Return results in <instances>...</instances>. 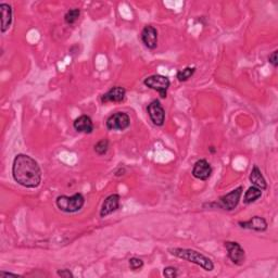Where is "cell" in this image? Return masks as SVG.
Wrapping results in <instances>:
<instances>
[{"label": "cell", "mask_w": 278, "mask_h": 278, "mask_svg": "<svg viewBox=\"0 0 278 278\" xmlns=\"http://www.w3.org/2000/svg\"><path fill=\"white\" fill-rule=\"evenodd\" d=\"M141 40L147 48L153 50L158 46V30L156 27L147 25L144 27L141 34Z\"/></svg>", "instance_id": "11"}, {"label": "cell", "mask_w": 278, "mask_h": 278, "mask_svg": "<svg viewBox=\"0 0 278 278\" xmlns=\"http://www.w3.org/2000/svg\"><path fill=\"white\" fill-rule=\"evenodd\" d=\"M163 275L167 278H176L179 276V271H177V268L174 266H167L164 268Z\"/></svg>", "instance_id": "22"}, {"label": "cell", "mask_w": 278, "mask_h": 278, "mask_svg": "<svg viewBox=\"0 0 278 278\" xmlns=\"http://www.w3.org/2000/svg\"><path fill=\"white\" fill-rule=\"evenodd\" d=\"M128 263H129V267H130V269H132V271H138V269L143 268V266H144V261L139 258H130Z\"/></svg>", "instance_id": "21"}, {"label": "cell", "mask_w": 278, "mask_h": 278, "mask_svg": "<svg viewBox=\"0 0 278 278\" xmlns=\"http://www.w3.org/2000/svg\"><path fill=\"white\" fill-rule=\"evenodd\" d=\"M262 197V190L256 186H251L245 192L244 196V203L246 204H251L256 202Z\"/></svg>", "instance_id": "17"}, {"label": "cell", "mask_w": 278, "mask_h": 278, "mask_svg": "<svg viewBox=\"0 0 278 278\" xmlns=\"http://www.w3.org/2000/svg\"><path fill=\"white\" fill-rule=\"evenodd\" d=\"M277 53H278V51L277 50H275V51H273L272 53H271V55H269L268 56V62L269 63H271L274 67H277L278 66V59H277Z\"/></svg>", "instance_id": "24"}, {"label": "cell", "mask_w": 278, "mask_h": 278, "mask_svg": "<svg viewBox=\"0 0 278 278\" xmlns=\"http://www.w3.org/2000/svg\"><path fill=\"white\" fill-rule=\"evenodd\" d=\"M227 250V257L236 265H241L245 263L246 252L240 244L236 241H225L224 244Z\"/></svg>", "instance_id": "8"}, {"label": "cell", "mask_w": 278, "mask_h": 278, "mask_svg": "<svg viewBox=\"0 0 278 278\" xmlns=\"http://www.w3.org/2000/svg\"><path fill=\"white\" fill-rule=\"evenodd\" d=\"M212 172H213V169H212L211 164L208 163L205 159H200L195 163L191 174L197 180L207 181L211 177Z\"/></svg>", "instance_id": "9"}, {"label": "cell", "mask_w": 278, "mask_h": 278, "mask_svg": "<svg viewBox=\"0 0 278 278\" xmlns=\"http://www.w3.org/2000/svg\"><path fill=\"white\" fill-rule=\"evenodd\" d=\"M195 73H196V67L187 66V67H185L184 70H181V71L177 72L176 79L179 80L180 82H187Z\"/></svg>", "instance_id": "18"}, {"label": "cell", "mask_w": 278, "mask_h": 278, "mask_svg": "<svg viewBox=\"0 0 278 278\" xmlns=\"http://www.w3.org/2000/svg\"><path fill=\"white\" fill-rule=\"evenodd\" d=\"M81 15V10L77 9V8H74V9L68 10L65 15H64V22L67 25H73L76 21L79 20Z\"/></svg>", "instance_id": "20"}, {"label": "cell", "mask_w": 278, "mask_h": 278, "mask_svg": "<svg viewBox=\"0 0 278 278\" xmlns=\"http://www.w3.org/2000/svg\"><path fill=\"white\" fill-rule=\"evenodd\" d=\"M126 96V89L122 86H114L108 90L106 94L101 96V102L102 103H109V102H122L124 101Z\"/></svg>", "instance_id": "13"}, {"label": "cell", "mask_w": 278, "mask_h": 278, "mask_svg": "<svg viewBox=\"0 0 278 278\" xmlns=\"http://www.w3.org/2000/svg\"><path fill=\"white\" fill-rule=\"evenodd\" d=\"M249 180L252 184V186H256V187L260 188L261 190H266L267 189V183L264 179L263 174H262L261 169L257 165H254L253 168L251 169Z\"/></svg>", "instance_id": "16"}, {"label": "cell", "mask_w": 278, "mask_h": 278, "mask_svg": "<svg viewBox=\"0 0 278 278\" xmlns=\"http://www.w3.org/2000/svg\"><path fill=\"white\" fill-rule=\"evenodd\" d=\"M0 276H17V277H19L20 275L13 274V273H8V272H0Z\"/></svg>", "instance_id": "25"}, {"label": "cell", "mask_w": 278, "mask_h": 278, "mask_svg": "<svg viewBox=\"0 0 278 278\" xmlns=\"http://www.w3.org/2000/svg\"><path fill=\"white\" fill-rule=\"evenodd\" d=\"M109 147H110L109 139L103 138L95 145L94 150L98 154V156H105V154L108 152V150H109Z\"/></svg>", "instance_id": "19"}, {"label": "cell", "mask_w": 278, "mask_h": 278, "mask_svg": "<svg viewBox=\"0 0 278 278\" xmlns=\"http://www.w3.org/2000/svg\"><path fill=\"white\" fill-rule=\"evenodd\" d=\"M208 150H210V151H211L212 153H214V152L216 151V149H215V147H213V146H212V147H210V148H208Z\"/></svg>", "instance_id": "26"}, {"label": "cell", "mask_w": 278, "mask_h": 278, "mask_svg": "<svg viewBox=\"0 0 278 278\" xmlns=\"http://www.w3.org/2000/svg\"><path fill=\"white\" fill-rule=\"evenodd\" d=\"M73 127L77 133L83 134H91L95 129L94 122H92L91 118L86 114L81 115V117L77 118L73 122Z\"/></svg>", "instance_id": "14"}, {"label": "cell", "mask_w": 278, "mask_h": 278, "mask_svg": "<svg viewBox=\"0 0 278 278\" xmlns=\"http://www.w3.org/2000/svg\"><path fill=\"white\" fill-rule=\"evenodd\" d=\"M238 225L244 229L259 231V233H263L268 227L266 220L264 218H261V216H253L248 221H240L238 222Z\"/></svg>", "instance_id": "12"}, {"label": "cell", "mask_w": 278, "mask_h": 278, "mask_svg": "<svg viewBox=\"0 0 278 278\" xmlns=\"http://www.w3.org/2000/svg\"><path fill=\"white\" fill-rule=\"evenodd\" d=\"M144 84L146 87L159 92V95L162 99H165L167 97V90L169 86H171V82H169L168 77L160 74L148 76L147 79H145Z\"/></svg>", "instance_id": "4"}, {"label": "cell", "mask_w": 278, "mask_h": 278, "mask_svg": "<svg viewBox=\"0 0 278 278\" xmlns=\"http://www.w3.org/2000/svg\"><path fill=\"white\" fill-rule=\"evenodd\" d=\"M242 191H244L242 186H239L236 189L228 192V194L222 196L216 204H218L219 207H222L226 211H233L239 204V201H240Z\"/></svg>", "instance_id": "5"}, {"label": "cell", "mask_w": 278, "mask_h": 278, "mask_svg": "<svg viewBox=\"0 0 278 278\" xmlns=\"http://www.w3.org/2000/svg\"><path fill=\"white\" fill-rule=\"evenodd\" d=\"M14 181L25 188H37L42 183V169L37 161L24 153L15 156L12 164Z\"/></svg>", "instance_id": "1"}, {"label": "cell", "mask_w": 278, "mask_h": 278, "mask_svg": "<svg viewBox=\"0 0 278 278\" xmlns=\"http://www.w3.org/2000/svg\"><path fill=\"white\" fill-rule=\"evenodd\" d=\"M121 197L118 194H112L108 196L100 208V218H107L108 215L114 213L120 208Z\"/></svg>", "instance_id": "10"}, {"label": "cell", "mask_w": 278, "mask_h": 278, "mask_svg": "<svg viewBox=\"0 0 278 278\" xmlns=\"http://www.w3.org/2000/svg\"><path fill=\"white\" fill-rule=\"evenodd\" d=\"M56 204L59 210L64 213H76L84 206L85 198L81 192H76L71 197L62 195L56 199Z\"/></svg>", "instance_id": "3"}, {"label": "cell", "mask_w": 278, "mask_h": 278, "mask_svg": "<svg viewBox=\"0 0 278 278\" xmlns=\"http://www.w3.org/2000/svg\"><path fill=\"white\" fill-rule=\"evenodd\" d=\"M0 17H2V33H6L12 23V8L8 4H0Z\"/></svg>", "instance_id": "15"}, {"label": "cell", "mask_w": 278, "mask_h": 278, "mask_svg": "<svg viewBox=\"0 0 278 278\" xmlns=\"http://www.w3.org/2000/svg\"><path fill=\"white\" fill-rule=\"evenodd\" d=\"M147 112H148L151 122L156 126H163L165 122V111L162 107L160 100L156 99L151 101L147 107Z\"/></svg>", "instance_id": "7"}, {"label": "cell", "mask_w": 278, "mask_h": 278, "mask_svg": "<svg viewBox=\"0 0 278 278\" xmlns=\"http://www.w3.org/2000/svg\"><path fill=\"white\" fill-rule=\"evenodd\" d=\"M58 276L60 277H62V278H73L74 275L73 273L70 271V269L67 268H63V269H58V272H57Z\"/></svg>", "instance_id": "23"}, {"label": "cell", "mask_w": 278, "mask_h": 278, "mask_svg": "<svg viewBox=\"0 0 278 278\" xmlns=\"http://www.w3.org/2000/svg\"><path fill=\"white\" fill-rule=\"evenodd\" d=\"M106 124L109 130H125L130 125V118L125 112H115L108 118Z\"/></svg>", "instance_id": "6"}, {"label": "cell", "mask_w": 278, "mask_h": 278, "mask_svg": "<svg viewBox=\"0 0 278 278\" xmlns=\"http://www.w3.org/2000/svg\"><path fill=\"white\" fill-rule=\"evenodd\" d=\"M168 252L172 256L185 260L190 263H194L201 268H203L206 272H212L214 269V263L213 261L207 258L201 252L196 251L194 249H185V248H169Z\"/></svg>", "instance_id": "2"}]
</instances>
